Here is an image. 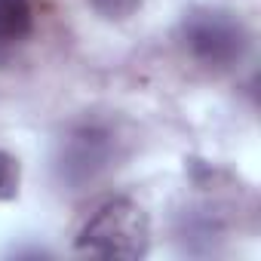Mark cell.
Returning <instances> with one entry per match:
<instances>
[{
  "instance_id": "4",
  "label": "cell",
  "mask_w": 261,
  "mask_h": 261,
  "mask_svg": "<svg viewBox=\"0 0 261 261\" xmlns=\"http://www.w3.org/2000/svg\"><path fill=\"white\" fill-rule=\"evenodd\" d=\"M34 0H0V65L16 59V53L34 34Z\"/></svg>"
},
{
  "instance_id": "5",
  "label": "cell",
  "mask_w": 261,
  "mask_h": 261,
  "mask_svg": "<svg viewBox=\"0 0 261 261\" xmlns=\"http://www.w3.org/2000/svg\"><path fill=\"white\" fill-rule=\"evenodd\" d=\"M89 4L98 16H105L111 22H126L129 16H136L142 10L145 0H89Z\"/></svg>"
},
{
  "instance_id": "2",
  "label": "cell",
  "mask_w": 261,
  "mask_h": 261,
  "mask_svg": "<svg viewBox=\"0 0 261 261\" xmlns=\"http://www.w3.org/2000/svg\"><path fill=\"white\" fill-rule=\"evenodd\" d=\"M181 43L203 68L227 71L243 62L249 49V34L243 22L224 10H194L181 22Z\"/></svg>"
},
{
  "instance_id": "3",
  "label": "cell",
  "mask_w": 261,
  "mask_h": 261,
  "mask_svg": "<svg viewBox=\"0 0 261 261\" xmlns=\"http://www.w3.org/2000/svg\"><path fill=\"white\" fill-rule=\"evenodd\" d=\"M114 163V136L101 123H80L62 139L59 148V178L68 188H83L95 181Z\"/></svg>"
},
{
  "instance_id": "6",
  "label": "cell",
  "mask_w": 261,
  "mask_h": 261,
  "mask_svg": "<svg viewBox=\"0 0 261 261\" xmlns=\"http://www.w3.org/2000/svg\"><path fill=\"white\" fill-rule=\"evenodd\" d=\"M19 181H22L19 160L10 157L7 151H0V200H13L19 194Z\"/></svg>"
},
{
  "instance_id": "1",
  "label": "cell",
  "mask_w": 261,
  "mask_h": 261,
  "mask_svg": "<svg viewBox=\"0 0 261 261\" xmlns=\"http://www.w3.org/2000/svg\"><path fill=\"white\" fill-rule=\"evenodd\" d=\"M148 249H151L148 212L129 197H114L101 203L77 233V252L92 258L139 261L148 255Z\"/></svg>"
}]
</instances>
